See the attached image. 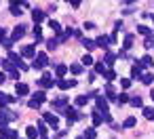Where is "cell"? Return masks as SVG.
<instances>
[{
    "instance_id": "36",
    "label": "cell",
    "mask_w": 154,
    "mask_h": 139,
    "mask_svg": "<svg viewBox=\"0 0 154 139\" xmlns=\"http://www.w3.org/2000/svg\"><path fill=\"white\" fill-rule=\"evenodd\" d=\"M11 13H13V15H21V11H19V5H11Z\"/></svg>"
},
{
    "instance_id": "40",
    "label": "cell",
    "mask_w": 154,
    "mask_h": 139,
    "mask_svg": "<svg viewBox=\"0 0 154 139\" xmlns=\"http://www.w3.org/2000/svg\"><path fill=\"white\" fill-rule=\"evenodd\" d=\"M2 47H5V49H11V47H13V40H7V38H5V40H2Z\"/></svg>"
},
{
    "instance_id": "42",
    "label": "cell",
    "mask_w": 154,
    "mask_h": 139,
    "mask_svg": "<svg viewBox=\"0 0 154 139\" xmlns=\"http://www.w3.org/2000/svg\"><path fill=\"white\" fill-rule=\"evenodd\" d=\"M85 30H95V23H91V21H87V23H85Z\"/></svg>"
},
{
    "instance_id": "21",
    "label": "cell",
    "mask_w": 154,
    "mask_h": 139,
    "mask_svg": "<svg viewBox=\"0 0 154 139\" xmlns=\"http://www.w3.org/2000/svg\"><path fill=\"white\" fill-rule=\"evenodd\" d=\"M57 44H59V40H57V38H51V40L47 42V49L53 51V49H57Z\"/></svg>"
},
{
    "instance_id": "12",
    "label": "cell",
    "mask_w": 154,
    "mask_h": 139,
    "mask_svg": "<svg viewBox=\"0 0 154 139\" xmlns=\"http://www.w3.org/2000/svg\"><path fill=\"white\" fill-rule=\"evenodd\" d=\"M7 120H9L7 110H0V128H5V126H7Z\"/></svg>"
},
{
    "instance_id": "6",
    "label": "cell",
    "mask_w": 154,
    "mask_h": 139,
    "mask_svg": "<svg viewBox=\"0 0 154 139\" xmlns=\"http://www.w3.org/2000/svg\"><path fill=\"white\" fill-rule=\"evenodd\" d=\"M97 112H99V114H106V112H108V101H106L103 97H97Z\"/></svg>"
},
{
    "instance_id": "38",
    "label": "cell",
    "mask_w": 154,
    "mask_h": 139,
    "mask_svg": "<svg viewBox=\"0 0 154 139\" xmlns=\"http://www.w3.org/2000/svg\"><path fill=\"white\" fill-rule=\"evenodd\" d=\"M28 105H30L32 110H38V107H40V103H38L36 99H30V103H28Z\"/></svg>"
},
{
    "instance_id": "8",
    "label": "cell",
    "mask_w": 154,
    "mask_h": 139,
    "mask_svg": "<svg viewBox=\"0 0 154 139\" xmlns=\"http://www.w3.org/2000/svg\"><path fill=\"white\" fill-rule=\"evenodd\" d=\"M32 19H34L36 23H40V21L45 19V11H40V9H34V11H32Z\"/></svg>"
},
{
    "instance_id": "25",
    "label": "cell",
    "mask_w": 154,
    "mask_h": 139,
    "mask_svg": "<svg viewBox=\"0 0 154 139\" xmlns=\"http://www.w3.org/2000/svg\"><path fill=\"white\" fill-rule=\"evenodd\" d=\"M114 59H116V57H114L110 51H106V63H108V65H114Z\"/></svg>"
},
{
    "instance_id": "11",
    "label": "cell",
    "mask_w": 154,
    "mask_h": 139,
    "mask_svg": "<svg viewBox=\"0 0 154 139\" xmlns=\"http://www.w3.org/2000/svg\"><path fill=\"white\" fill-rule=\"evenodd\" d=\"M26 135H28V139H36L40 133H38V128H36V126H28V128H26Z\"/></svg>"
},
{
    "instance_id": "45",
    "label": "cell",
    "mask_w": 154,
    "mask_h": 139,
    "mask_svg": "<svg viewBox=\"0 0 154 139\" xmlns=\"http://www.w3.org/2000/svg\"><path fill=\"white\" fill-rule=\"evenodd\" d=\"M150 97H152V101H154V89H152V91H150Z\"/></svg>"
},
{
    "instance_id": "31",
    "label": "cell",
    "mask_w": 154,
    "mask_h": 139,
    "mask_svg": "<svg viewBox=\"0 0 154 139\" xmlns=\"http://www.w3.org/2000/svg\"><path fill=\"white\" fill-rule=\"evenodd\" d=\"M34 38H36V40H40V38H42V30H40L38 26L34 28Z\"/></svg>"
},
{
    "instance_id": "24",
    "label": "cell",
    "mask_w": 154,
    "mask_h": 139,
    "mask_svg": "<svg viewBox=\"0 0 154 139\" xmlns=\"http://www.w3.org/2000/svg\"><path fill=\"white\" fill-rule=\"evenodd\" d=\"M122 47H125V49H131V47H133V34H129V36L125 38V44H122Z\"/></svg>"
},
{
    "instance_id": "15",
    "label": "cell",
    "mask_w": 154,
    "mask_h": 139,
    "mask_svg": "<svg viewBox=\"0 0 154 139\" xmlns=\"http://www.w3.org/2000/svg\"><path fill=\"white\" fill-rule=\"evenodd\" d=\"M139 65H148V68H150V65H154V59H152L150 55H143L141 61H139Z\"/></svg>"
},
{
    "instance_id": "4",
    "label": "cell",
    "mask_w": 154,
    "mask_h": 139,
    "mask_svg": "<svg viewBox=\"0 0 154 139\" xmlns=\"http://www.w3.org/2000/svg\"><path fill=\"white\" fill-rule=\"evenodd\" d=\"M95 44H97V47H101V49H108V47L112 44V40H110L108 36H99V38L95 40Z\"/></svg>"
},
{
    "instance_id": "37",
    "label": "cell",
    "mask_w": 154,
    "mask_h": 139,
    "mask_svg": "<svg viewBox=\"0 0 154 139\" xmlns=\"http://www.w3.org/2000/svg\"><path fill=\"white\" fill-rule=\"evenodd\" d=\"M82 63H85V65H91V63H93V57H91V55H85V57H82Z\"/></svg>"
},
{
    "instance_id": "17",
    "label": "cell",
    "mask_w": 154,
    "mask_h": 139,
    "mask_svg": "<svg viewBox=\"0 0 154 139\" xmlns=\"http://www.w3.org/2000/svg\"><path fill=\"white\" fill-rule=\"evenodd\" d=\"M66 72H68V65H63V63H61V65H57V70H55V74H57V78H61V76H63Z\"/></svg>"
},
{
    "instance_id": "29",
    "label": "cell",
    "mask_w": 154,
    "mask_h": 139,
    "mask_svg": "<svg viewBox=\"0 0 154 139\" xmlns=\"http://www.w3.org/2000/svg\"><path fill=\"white\" fill-rule=\"evenodd\" d=\"M131 103H133L135 107H141V103H143V101H141V97H131Z\"/></svg>"
},
{
    "instance_id": "41",
    "label": "cell",
    "mask_w": 154,
    "mask_h": 139,
    "mask_svg": "<svg viewBox=\"0 0 154 139\" xmlns=\"http://www.w3.org/2000/svg\"><path fill=\"white\" fill-rule=\"evenodd\" d=\"M101 118H103V122H112V116L106 112V114H101Z\"/></svg>"
},
{
    "instance_id": "30",
    "label": "cell",
    "mask_w": 154,
    "mask_h": 139,
    "mask_svg": "<svg viewBox=\"0 0 154 139\" xmlns=\"http://www.w3.org/2000/svg\"><path fill=\"white\" fill-rule=\"evenodd\" d=\"M47 131H49V128H47V126H45V122H38V133H40V135H42V137H45V135H47Z\"/></svg>"
},
{
    "instance_id": "43",
    "label": "cell",
    "mask_w": 154,
    "mask_h": 139,
    "mask_svg": "<svg viewBox=\"0 0 154 139\" xmlns=\"http://www.w3.org/2000/svg\"><path fill=\"white\" fill-rule=\"evenodd\" d=\"M5 36H7V30H5V28H0V40H5Z\"/></svg>"
},
{
    "instance_id": "27",
    "label": "cell",
    "mask_w": 154,
    "mask_h": 139,
    "mask_svg": "<svg viewBox=\"0 0 154 139\" xmlns=\"http://www.w3.org/2000/svg\"><path fill=\"white\" fill-rule=\"evenodd\" d=\"M70 70H72V74H80V72H82V65H78V63H72V65H70Z\"/></svg>"
},
{
    "instance_id": "23",
    "label": "cell",
    "mask_w": 154,
    "mask_h": 139,
    "mask_svg": "<svg viewBox=\"0 0 154 139\" xmlns=\"http://www.w3.org/2000/svg\"><path fill=\"white\" fill-rule=\"evenodd\" d=\"M122 126H125V128H131V126H135V118H133V116H129V118L122 122Z\"/></svg>"
},
{
    "instance_id": "32",
    "label": "cell",
    "mask_w": 154,
    "mask_h": 139,
    "mask_svg": "<svg viewBox=\"0 0 154 139\" xmlns=\"http://www.w3.org/2000/svg\"><path fill=\"white\" fill-rule=\"evenodd\" d=\"M95 70H97V72H99V74H106V72H108V70H106V65H103V63H95Z\"/></svg>"
},
{
    "instance_id": "9",
    "label": "cell",
    "mask_w": 154,
    "mask_h": 139,
    "mask_svg": "<svg viewBox=\"0 0 154 139\" xmlns=\"http://www.w3.org/2000/svg\"><path fill=\"white\" fill-rule=\"evenodd\" d=\"M57 86L59 89H70V86H76V80H57Z\"/></svg>"
},
{
    "instance_id": "3",
    "label": "cell",
    "mask_w": 154,
    "mask_h": 139,
    "mask_svg": "<svg viewBox=\"0 0 154 139\" xmlns=\"http://www.w3.org/2000/svg\"><path fill=\"white\" fill-rule=\"evenodd\" d=\"M15 93H17L19 97H21V95H28V93H30V86H28L26 82H17V84H15Z\"/></svg>"
},
{
    "instance_id": "34",
    "label": "cell",
    "mask_w": 154,
    "mask_h": 139,
    "mask_svg": "<svg viewBox=\"0 0 154 139\" xmlns=\"http://www.w3.org/2000/svg\"><path fill=\"white\" fill-rule=\"evenodd\" d=\"M116 101H118V103H127V101H131V99H129V95H127V93H122V95H120Z\"/></svg>"
},
{
    "instance_id": "47",
    "label": "cell",
    "mask_w": 154,
    "mask_h": 139,
    "mask_svg": "<svg viewBox=\"0 0 154 139\" xmlns=\"http://www.w3.org/2000/svg\"><path fill=\"white\" fill-rule=\"evenodd\" d=\"M42 139H47V137H42Z\"/></svg>"
},
{
    "instance_id": "35",
    "label": "cell",
    "mask_w": 154,
    "mask_h": 139,
    "mask_svg": "<svg viewBox=\"0 0 154 139\" xmlns=\"http://www.w3.org/2000/svg\"><path fill=\"white\" fill-rule=\"evenodd\" d=\"M85 137H87V139H95V128H87Z\"/></svg>"
},
{
    "instance_id": "10",
    "label": "cell",
    "mask_w": 154,
    "mask_h": 139,
    "mask_svg": "<svg viewBox=\"0 0 154 139\" xmlns=\"http://www.w3.org/2000/svg\"><path fill=\"white\" fill-rule=\"evenodd\" d=\"M45 120H47L53 128H55V126H57V122H59V118H57L55 114H45Z\"/></svg>"
},
{
    "instance_id": "1",
    "label": "cell",
    "mask_w": 154,
    "mask_h": 139,
    "mask_svg": "<svg viewBox=\"0 0 154 139\" xmlns=\"http://www.w3.org/2000/svg\"><path fill=\"white\" fill-rule=\"evenodd\" d=\"M47 63H49L47 55H45V53H38V55H36V59H34V63H32V68H34V70H42Z\"/></svg>"
},
{
    "instance_id": "2",
    "label": "cell",
    "mask_w": 154,
    "mask_h": 139,
    "mask_svg": "<svg viewBox=\"0 0 154 139\" xmlns=\"http://www.w3.org/2000/svg\"><path fill=\"white\" fill-rule=\"evenodd\" d=\"M38 84H40L42 89H49V86H53V84H55V80L51 78V74H45V76L38 80Z\"/></svg>"
},
{
    "instance_id": "20",
    "label": "cell",
    "mask_w": 154,
    "mask_h": 139,
    "mask_svg": "<svg viewBox=\"0 0 154 139\" xmlns=\"http://www.w3.org/2000/svg\"><path fill=\"white\" fill-rule=\"evenodd\" d=\"M143 116L148 120H154V107H143Z\"/></svg>"
},
{
    "instance_id": "19",
    "label": "cell",
    "mask_w": 154,
    "mask_h": 139,
    "mask_svg": "<svg viewBox=\"0 0 154 139\" xmlns=\"http://www.w3.org/2000/svg\"><path fill=\"white\" fill-rule=\"evenodd\" d=\"M34 99H36L38 103H42V101L47 99V95H45V91H36V93H34Z\"/></svg>"
},
{
    "instance_id": "16",
    "label": "cell",
    "mask_w": 154,
    "mask_h": 139,
    "mask_svg": "<svg viewBox=\"0 0 154 139\" xmlns=\"http://www.w3.org/2000/svg\"><path fill=\"white\" fill-rule=\"evenodd\" d=\"M49 28H51V30H53V32H55V34H59V32H61V26H59V23H57V21H53V19H51V21H49Z\"/></svg>"
},
{
    "instance_id": "26",
    "label": "cell",
    "mask_w": 154,
    "mask_h": 139,
    "mask_svg": "<svg viewBox=\"0 0 154 139\" xmlns=\"http://www.w3.org/2000/svg\"><path fill=\"white\" fill-rule=\"evenodd\" d=\"M89 101V95H80V97H76V105H85Z\"/></svg>"
},
{
    "instance_id": "5",
    "label": "cell",
    "mask_w": 154,
    "mask_h": 139,
    "mask_svg": "<svg viewBox=\"0 0 154 139\" xmlns=\"http://www.w3.org/2000/svg\"><path fill=\"white\" fill-rule=\"evenodd\" d=\"M21 55H23V57H34V55H36V47H34V44L23 47V49H21Z\"/></svg>"
},
{
    "instance_id": "33",
    "label": "cell",
    "mask_w": 154,
    "mask_h": 139,
    "mask_svg": "<svg viewBox=\"0 0 154 139\" xmlns=\"http://www.w3.org/2000/svg\"><path fill=\"white\" fill-rule=\"evenodd\" d=\"M103 76H106V80H108V82H110V80H114V78H116V74H114V72H112V70H108V72H106V74H103Z\"/></svg>"
},
{
    "instance_id": "13",
    "label": "cell",
    "mask_w": 154,
    "mask_h": 139,
    "mask_svg": "<svg viewBox=\"0 0 154 139\" xmlns=\"http://www.w3.org/2000/svg\"><path fill=\"white\" fill-rule=\"evenodd\" d=\"M139 76H141V65L135 63V65L131 68V78H139Z\"/></svg>"
},
{
    "instance_id": "44",
    "label": "cell",
    "mask_w": 154,
    "mask_h": 139,
    "mask_svg": "<svg viewBox=\"0 0 154 139\" xmlns=\"http://www.w3.org/2000/svg\"><path fill=\"white\" fill-rule=\"evenodd\" d=\"M5 80H7V76H5V72H0V84H2Z\"/></svg>"
},
{
    "instance_id": "18",
    "label": "cell",
    "mask_w": 154,
    "mask_h": 139,
    "mask_svg": "<svg viewBox=\"0 0 154 139\" xmlns=\"http://www.w3.org/2000/svg\"><path fill=\"white\" fill-rule=\"evenodd\" d=\"M141 82H143V84H152V82H154V74H143V76H141Z\"/></svg>"
},
{
    "instance_id": "46",
    "label": "cell",
    "mask_w": 154,
    "mask_h": 139,
    "mask_svg": "<svg viewBox=\"0 0 154 139\" xmlns=\"http://www.w3.org/2000/svg\"><path fill=\"white\" fill-rule=\"evenodd\" d=\"M2 97H5V93H0V101H2Z\"/></svg>"
},
{
    "instance_id": "14",
    "label": "cell",
    "mask_w": 154,
    "mask_h": 139,
    "mask_svg": "<svg viewBox=\"0 0 154 139\" xmlns=\"http://www.w3.org/2000/svg\"><path fill=\"white\" fill-rule=\"evenodd\" d=\"M82 47H85L87 51H93L97 44H95V40H89V38H85V40H82Z\"/></svg>"
},
{
    "instance_id": "39",
    "label": "cell",
    "mask_w": 154,
    "mask_h": 139,
    "mask_svg": "<svg viewBox=\"0 0 154 139\" xmlns=\"http://www.w3.org/2000/svg\"><path fill=\"white\" fill-rule=\"evenodd\" d=\"M120 84H122V89H129V86H131V80H129V78H122Z\"/></svg>"
},
{
    "instance_id": "7",
    "label": "cell",
    "mask_w": 154,
    "mask_h": 139,
    "mask_svg": "<svg viewBox=\"0 0 154 139\" xmlns=\"http://www.w3.org/2000/svg\"><path fill=\"white\" fill-rule=\"evenodd\" d=\"M26 26H17L15 30H13V42L15 40H19V38H23V34H26V30H23Z\"/></svg>"
},
{
    "instance_id": "28",
    "label": "cell",
    "mask_w": 154,
    "mask_h": 139,
    "mask_svg": "<svg viewBox=\"0 0 154 139\" xmlns=\"http://www.w3.org/2000/svg\"><path fill=\"white\" fill-rule=\"evenodd\" d=\"M137 32H139V34H143V36H148V34H150V28H148V26H139V28H137Z\"/></svg>"
},
{
    "instance_id": "22",
    "label": "cell",
    "mask_w": 154,
    "mask_h": 139,
    "mask_svg": "<svg viewBox=\"0 0 154 139\" xmlns=\"http://www.w3.org/2000/svg\"><path fill=\"white\" fill-rule=\"evenodd\" d=\"M103 122V118H101V114L99 112H93V124L97 126V124H101Z\"/></svg>"
}]
</instances>
